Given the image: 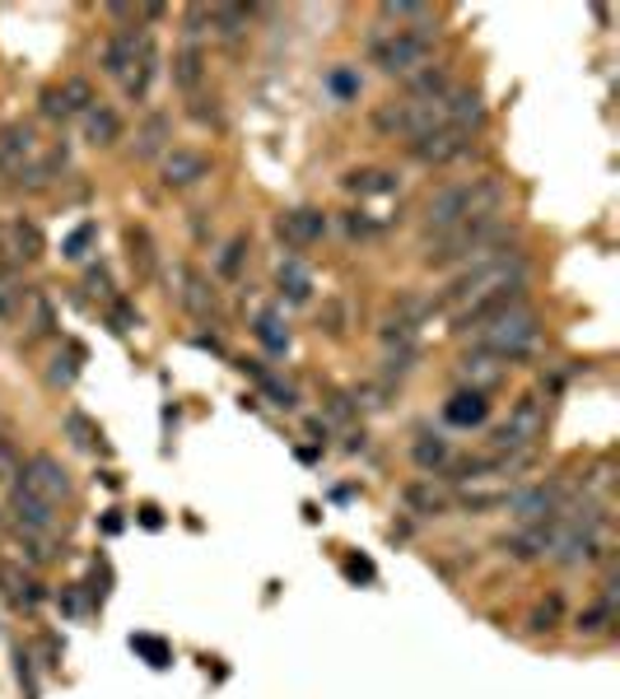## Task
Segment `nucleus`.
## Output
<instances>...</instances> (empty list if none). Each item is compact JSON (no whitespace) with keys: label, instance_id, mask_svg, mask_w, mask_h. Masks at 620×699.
I'll return each instance as SVG.
<instances>
[{"label":"nucleus","instance_id":"nucleus-1","mask_svg":"<svg viewBox=\"0 0 620 699\" xmlns=\"http://www.w3.org/2000/svg\"><path fill=\"white\" fill-rule=\"evenodd\" d=\"M504 210V182L494 173H480V178H462V182H448L439 187L434 197L425 201V234H448L467 220H486V215H499Z\"/></svg>","mask_w":620,"mask_h":699},{"label":"nucleus","instance_id":"nucleus-2","mask_svg":"<svg viewBox=\"0 0 620 699\" xmlns=\"http://www.w3.org/2000/svg\"><path fill=\"white\" fill-rule=\"evenodd\" d=\"M513 234V224L504 215H486V220H467L448 234H434V242H425V266L429 271H453V266H476L494 252H504V242Z\"/></svg>","mask_w":620,"mask_h":699},{"label":"nucleus","instance_id":"nucleus-3","mask_svg":"<svg viewBox=\"0 0 620 699\" xmlns=\"http://www.w3.org/2000/svg\"><path fill=\"white\" fill-rule=\"evenodd\" d=\"M513 285H527V257L504 248V252H494V257H486V261H476V266L462 271L453 285L443 289V299H434V308H448L457 318V312L486 304L490 294L513 289Z\"/></svg>","mask_w":620,"mask_h":699},{"label":"nucleus","instance_id":"nucleus-4","mask_svg":"<svg viewBox=\"0 0 620 699\" xmlns=\"http://www.w3.org/2000/svg\"><path fill=\"white\" fill-rule=\"evenodd\" d=\"M537 341H541V318H537V308H532L527 299L504 308L499 318L480 322L472 331V350H486V355H494L499 364L527 359L532 350H537Z\"/></svg>","mask_w":620,"mask_h":699},{"label":"nucleus","instance_id":"nucleus-5","mask_svg":"<svg viewBox=\"0 0 620 699\" xmlns=\"http://www.w3.org/2000/svg\"><path fill=\"white\" fill-rule=\"evenodd\" d=\"M434 57V28H378L369 38V61L392 80H410Z\"/></svg>","mask_w":620,"mask_h":699},{"label":"nucleus","instance_id":"nucleus-6","mask_svg":"<svg viewBox=\"0 0 620 699\" xmlns=\"http://www.w3.org/2000/svg\"><path fill=\"white\" fill-rule=\"evenodd\" d=\"M541 434H546V401L541 396H518L509 419L490 434V448L494 452H532V443H537Z\"/></svg>","mask_w":620,"mask_h":699},{"label":"nucleus","instance_id":"nucleus-7","mask_svg":"<svg viewBox=\"0 0 620 699\" xmlns=\"http://www.w3.org/2000/svg\"><path fill=\"white\" fill-rule=\"evenodd\" d=\"M154 47V33L150 28H117L108 43H103L98 51V66H103V75H112V80H127L135 61L145 57V51Z\"/></svg>","mask_w":620,"mask_h":699},{"label":"nucleus","instance_id":"nucleus-8","mask_svg":"<svg viewBox=\"0 0 620 699\" xmlns=\"http://www.w3.org/2000/svg\"><path fill=\"white\" fill-rule=\"evenodd\" d=\"M14 485H24L28 495L57 503V509H61V499L71 495V476H65V466L51 458V452H33V458L20 466V481H14Z\"/></svg>","mask_w":620,"mask_h":699},{"label":"nucleus","instance_id":"nucleus-9","mask_svg":"<svg viewBox=\"0 0 620 699\" xmlns=\"http://www.w3.org/2000/svg\"><path fill=\"white\" fill-rule=\"evenodd\" d=\"M472 131H462V127H439V131H429L420 140H410V159L425 164V168H443V164H453L462 159V154H472Z\"/></svg>","mask_w":620,"mask_h":699},{"label":"nucleus","instance_id":"nucleus-10","mask_svg":"<svg viewBox=\"0 0 620 699\" xmlns=\"http://www.w3.org/2000/svg\"><path fill=\"white\" fill-rule=\"evenodd\" d=\"M564 485H527L523 495L509 499V513L518 528H537V522H556V513L564 509Z\"/></svg>","mask_w":620,"mask_h":699},{"label":"nucleus","instance_id":"nucleus-11","mask_svg":"<svg viewBox=\"0 0 620 699\" xmlns=\"http://www.w3.org/2000/svg\"><path fill=\"white\" fill-rule=\"evenodd\" d=\"M38 131L28 121H5L0 127V178H20V173L38 159Z\"/></svg>","mask_w":620,"mask_h":699},{"label":"nucleus","instance_id":"nucleus-12","mask_svg":"<svg viewBox=\"0 0 620 699\" xmlns=\"http://www.w3.org/2000/svg\"><path fill=\"white\" fill-rule=\"evenodd\" d=\"M65 168H71V140L61 135V140H51L47 150H38V159H33V164L20 173V178H14V182H20L24 191H43V187L57 182Z\"/></svg>","mask_w":620,"mask_h":699},{"label":"nucleus","instance_id":"nucleus-13","mask_svg":"<svg viewBox=\"0 0 620 699\" xmlns=\"http://www.w3.org/2000/svg\"><path fill=\"white\" fill-rule=\"evenodd\" d=\"M211 178V159H205L201 150H168L164 154V187L174 191H187Z\"/></svg>","mask_w":620,"mask_h":699},{"label":"nucleus","instance_id":"nucleus-14","mask_svg":"<svg viewBox=\"0 0 620 699\" xmlns=\"http://www.w3.org/2000/svg\"><path fill=\"white\" fill-rule=\"evenodd\" d=\"M490 411H494L490 396L486 392H472V388H462V392H453V396L443 401V419L453 429H480L490 419Z\"/></svg>","mask_w":620,"mask_h":699},{"label":"nucleus","instance_id":"nucleus-15","mask_svg":"<svg viewBox=\"0 0 620 699\" xmlns=\"http://www.w3.org/2000/svg\"><path fill=\"white\" fill-rule=\"evenodd\" d=\"M275 234L289 248H308V242H318L326 234V215L322 210H285V215H275Z\"/></svg>","mask_w":620,"mask_h":699},{"label":"nucleus","instance_id":"nucleus-16","mask_svg":"<svg viewBox=\"0 0 620 699\" xmlns=\"http://www.w3.org/2000/svg\"><path fill=\"white\" fill-rule=\"evenodd\" d=\"M168 140H174V117H168V112H150L141 127H135L131 154H135V159H164Z\"/></svg>","mask_w":620,"mask_h":699},{"label":"nucleus","instance_id":"nucleus-17","mask_svg":"<svg viewBox=\"0 0 620 699\" xmlns=\"http://www.w3.org/2000/svg\"><path fill=\"white\" fill-rule=\"evenodd\" d=\"M504 374H509V364H499L494 355H486V350H472V355L457 359V378L467 382L472 392H490V388H499V382H504Z\"/></svg>","mask_w":620,"mask_h":699},{"label":"nucleus","instance_id":"nucleus-18","mask_svg":"<svg viewBox=\"0 0 620 699\" xmlns=\"http://www.w3.org/2000/svg\"><path fill=\"white\" fill-rule=\"evenodd\" d=\"M10 509H14V518H20V528H24V532H51V528H57V503H47V499H38V495H28L24 485H14V489H10Z\"/></svg>","mask_w":620,"mask_h":699},{"label":"nucleus","instance_id":"nucleus-19","mask_svg":"<svg viewBox=\"0 0 620 699\" xmlns=\"http://www.w3.org/2000/svg\"><path fill=\"white\" fill-rule=\"evenodd\" d=\"M201 84H205V51L196 43H187L174 57V90L187 94V98H196Z\"/></svg>","mask_w":620,"mask_h":699},{"label":"nucleus","instance_id":"nucleus-20","mask_svg":"<svg viewBox=\"0 0 620 699\" xmlns=\"http://www.w3.org/2000/svg\"><path fill=\"white\" fill-rule=\"evenodd\" d=\"M341 187H346L350 197H392V191L402 187V178L392 168H355L341 178Z\"/></svg>","mask_w":620,"mask_h":699},{"label":"nucleus","instance_id":"nucleus-21","mask_svg":"<svg viewBox=\"0 0 620 699\" xmlns=\"http://www.w3.org/2000/svg\"><path fill=\"white\" fill-rule=\"evenodd\" d=\"M174 280H178L174 299H178V304H182L187 312H196V318H201V312H211V308H215V294L205 289V280H201L196 271H187V266H178V271H174Z\"/></svg>","mask_w":620,"mask_h":699},{"label":"nucleus","instance_id":"nucleus-22","mask_svg":"<svg viewBox=\"0 0 620 699\" xmlns=\"http://www.w3.org/2000/svg\"><path fill=\"white\" fill-rule=\"evenodd\" d=\"M504 550L513 559H523V565H532V559H546L550 555V522H537V528H518V536L504 541Z\"/></svg>","mask_w":620,"mask_h":699},{"label":"nucleus","instance_id":"nucleus-23","mask_svg":"<svg viewBox=\"0 0 620 699\" xmlns=\"http://www.w3.org/2000/svg\"><path fill=\"white\" fill-rule=\"evenodd\" d=\"M378 20H397V24H410V28H434L439 10L420 5V0H383V5H378Z\"/></svg>","mask_w":620,"mask_h":699},{"label":"nucleus","instance_id":"nucleus-24","mask_svg":"<svg viewBox=\"0 0 620 699\" xmlns=\"http://www.w3.org/2000/svg\"><path fill=\"white\" fill-rule=\"evenodd\" d=\"M122 135V117H117L108 103H94L90 112H84V140H90V145H112V140Z\"/></svg>","mask_w":620,"mask_h":699},{"label":"nucleus","instance_id":"nucleus-25","mask_svg":"<svg viewBox=\"0 0 620 699\" xmlns=\"http://www.w3.org/2000/svg\"><path fill=\"white\" fill-rule=\"evenodd\" d=\"M24 299H28V289H24L20 271H14L10 261H0V327H10L14 318H20Z\"/></svg>","mask_w":620,"mask_h":699},{"label":"nucleus","instance_id":"nucleus-26","mask_svg":"<svg viewBox=\"0 0 620 699\" xmlns=\"http://www.w3.org/2000/svg\"><path fill=\"white\" fill-rule=\"evenodd\" d=\"M448 90H453V80H448V66H425L416 70V75L406 80V98H443Z\"/></svg>","mask_w":620,"mask_h":699},{"label":"nucleus","instance_id":"nucleus-27","mask_svg":"<svg viewBox=\"0 0 620 699\" xmlns=\"http://www.w3.org/2000/svg\"><path fill=\"white\" fill-rule=\"evenodd\" d=\"M10 252H14V261H38L43 257V234H38V224H33V220H14L10 224Z\"/></svg>","mask_w":620,"mask_h":699},{"label":"nucleus","instance_id":"nucleus-28","mask_svg":"<svg viewBox=\"0 0 620 699\" xmlns=\"http://www.w3.org/2000/svg\"><path fill=\"white\" fill-rule=\"evenodd\" d=\"M410 458H416L420 471H443L448 462H453V448H448L443 434H420L416 448H410Z\"/></svg>","mask_w":620,"mask_h":699},{"label":"nucleus","instance_id":"nucleus-29","mask_svg":"<svg viewBox=\"0 0 620 699\" xmlns=\"http://www.w3.org/2000/svg\"><path fill=\"white\" fill-rule=\"evenodd\" d=\"M154 75H159V47H150L141 61H135V70L122 80V90H127V98L131 103H141V98H150V84H154Z\"/></svg>","mask_w":620,"mask_h":699},{"label":"nucleus","instance_id":"nucleus-30","mask_svg":"<svg viewBox=\"0 0 620 699\" xmlns=\"http://www.w3.org/2000/svg\"><path fill=\"white\" fill-rule=\"evenodd\" d=\"M248 24H252V14L243 5H211V28L219 38H243Z\"/></svg>","mask_w":620,"mask_h":699},{"label":"nucleus","instance_id":"nucleus-31","mask_svg":"<svg viewBox=\"0 0 620 699\" xmlns=\"http://www.w3.org/2000/svg\"><path fill=\"white\" fill-rule=\"evenodd\" d=\"M275 275H281V289H285L295 304H303V299H308V271H303V261H299V257H281V266H275Z\"/></svg>","mask_w":620,"mask_h":699},{"label":"nucleus","instance_id":"nucleus-32","mask_svg":"<svg viewBox=\"0 0 620 699\" xmlns=\"http://www.w3.org/2000/svg\"><path fill=\"white\" fill-rule=\"evenodd\" d=\"M611 620H616V602H611V597H597L588 611H579L574 629H579V635H601V629H607Z\"/></svg>","mask_w":620,"mask_h":699},{"label":"nucleus","instance_id":"nucleus-33","mask_svg":"<svg viewBox=\"0 0 620 699\" xmlns=\"http://www.w3.org/2000/svg\"><path fill=\"white\" fill-rule=\"evenodd\" d=\"M61 98H65V108H71V117H84V112H90L94 108V84L90 80H84V75H71V80H65L61 84Z\"/></svg>","mask_w":620,"mask_h":699},{"label":"nucleus","instance_id":"nucleus-34","mask_svg":"<svg viewBox=\"0 0 620 699\" xmlns=\"http://www.w3.org/2000/svg\"><path fill=\"white\" fill-rule=\"evenodd\" d=\"M127 248H131V266L141 275H150L154 271V238H150V229H127Z\"/></svg>","mask_w":620,"mask_h":699},{"label":"nucleus","instance_id":"nucleus-35","mask_svg":"<svg viewBox=\"0 0 620 699\" xmlns=\"http://www.w3.org/2000/svg\"><path fill=\"white\" fill-rule=\"evenodd\" d=\"M257 336H262L266 350H275V355H285V350H289V331L281 327L275 312H257Z\"/></svg>","mask_w":620,"mask_h":699},{"label":"nucleus","instance_id":"nucleus-36","mask_svg":"<svg viewBox=\"0 0 620 699\" xmlns=\"http://www.w3.org/2000/svg\"><path fill=\"white\" fill-rule=\"evenodd\" d=\"M0 583H5V597L14 602V606H38L43 602V592H38V583H28V579H20V573H0Z\"/></svg>","mask_w":620,"mask_h":699},{"label":"nucleus","instance_id":"nucleus-37","mask_svg":"<svg viewBox=\"0 0 620 699\" xmlns=\"http://www.w3.org/2000/svg\"><path fill=\"white\" fill-rule=\"evenodd\" d=\"M252 374H257V382H262V392L275 401V406H285V411H295V406H299V392L289 388V382L271 378V374H262V369H252Z\"/></svg>","mask_w":620,"mask_h":699},{"label":"nucleus","instance_id":"nucleus-38","mask_svg":"<svg viewBox=\"0 0 620 699\" xmlns=\"http://www.w3.org/2000/svg\"><path fill=\"white\" fill-rule=\"evenodd\" d=\"M243 257H248V238L238 234V238L229 242V248H224V252L215 257V271H219L224 280H234V275H238V266H243Z\"/></svg>","mask_w":620,"mask_h":699},{"label":"nucleus","instance_id":"nucleus-39","mask_svg":"<svg viewBox=\"0 0 620 699\" xmlns=\"http://www.w3.org/2000/svg\"><path fill=\"white\" fill-rule=\"evenodd\" d=\"M80 359H84V350H80V345L65 350V359L57 355V369H51V382H57V388H71L75 374H80Z\"/></svg>","mask_w":620,"mask_h":699},{"label":"nucleus","instance_id":"nucleus-40","mask_svg":"<svg viewBox=\"0 0 620 699\" xmlns=\"http://www.w3.org/2000/svg\"><path fill=\"white\" fill-rule=\"evenodd\" d=\"M192 117L201 121V127H224V108H219V98H192Z\"/></svg>","mask_w":620,"mask_h":699},{"label":"nucleus","instance_id":"nucleus-41","mask_svg":"<svg viewBox=\"0 0 620 699\" xmlns=\"http://www.w3.org/2000/svg\"><path fill=\"white\" fill-rule=\"evenodd\" d=\"M43 117L47 121H71V108H65V98H61V84L43 90Z\"/></svg>","mask_w":620,"mask_h":699},{"label":"nucleus","instance_id":"nucleus-42","mask_svg":"<svg viewBox=\"0 0 620 699\" xmlns=\"http://www.w3.org/2000/svg\"><path fill=\"white\" fill-rule=\"evenodd\" d=\"M98 238V229H94V224H80V229L71 234V242H65V261H84V248H90V242Z\"/></svg>","mask_w":620,"mask_h":699},{"label":"nucleus","instance_id":"nucleus-43","mask_svg":"<svg viewBox=\"0 0 620 699\" xmlns=\"http://www.w3.org/2000/svg\"><path fill=\"white\" fill-rule=\"evenodd\" d=\"M182 33H187V43H196L201 38V33H205V24H211V5H192V10H187L182 14Z\"/></svg>","mask_w":620,"mask_h":699},{"label":"nucleus","instance_id":"nucleus-44","mask_svg":"<svg viewBox=\"0 0 620 699\" xmlns=\"http://www.w3.org/2000/svg\"><path fill=\"white\" fill-rule=\"evenodd\" d=\"M406 503H410V509H425V513H439L443 509V499L434 495V489H425V485L406 489Z\"/></svg>","mask_w":620,"mask_h":699},{"label":"nucleus","instance_id":"nucleus-45","mask_svg":"<svg viewBox=\"0 0 620 699\" xmlns=\"http://www.w3.org/2000/svg\"><path fill=\"white\" fill-rule=\"evenodd\" d=\"M346 229H350V238H373V224H369L365 215H350V220H346Z\"/></svg>","mask_w":620,"mask_h":699},{"label":"nucleus","instance_id":"nucleus-46","mask_svg":"<svg viewBox=\"0 0 620 699\" xmlns=\"http://www.w3.org/2000/svg\"><path fill=\"white\" fill-rule=\"evenodd\" d=\"M332 84H336V94H359V80H350V75H341V70H336V75H332Z\"/></svg>","mask_w":620,"mask_h":699}]
</instances>
